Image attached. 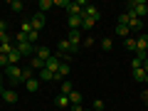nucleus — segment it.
I'll use <instances>...</instances> for the list:
<instances>
[{"instance_id": "1", "label": "nucleus", "mask_w": 148, "mask_h": 111, "mask_svg": "<svg viewBox=\"0 0 148 111\" xmlns=\"http://www.w3.org/2000/svg\"><path fill=\"white\" fill-rule=\"evenodd\" d=\"M119 22H121V25H126V27H128L131 32H141L143 27H146V25H143V20H141V17H136L133 12H128V10L123 12L121 17H119Z\"/></svg>"}, {"instance_id": "2", "label": "nucleus", "mask_w": 148, "mask_h": 111, "mask_svg": "<svg viewBox=\"0 0 148 111\" xmlns=\"http://www.w3.org/2000/svg\"><path fill=\"white\" fill-rule=\"evenodd\" d=\"M3 74H5L8 79L12 82V84H25V77H22V67H17V64H10V67H5L3 69Z\"/></svg>"}, {"instance_id": "3", "label": "nucleus", "mask_w": 148, "mask_h": 111, "mask_svg": "<svg viewBox=\"0 0 148 111\" xmlns=\"http://www.w3.org/2000/svg\"><path fill=\"white\" fill-rule=\"evenodd\" d=\"M128 12H133V15L136 17H148V3L146 0H131V3H128Z\"/></svg>"}, {"instance_id": "4", "label": "nucleus", "mask_w": 148, "mask_h": 111, "mask_svg": "<svg viewBox=\"0 0 148 111\" xmlns=\"http://www.w3.org/2000/svg\"><path fill=\"white\" fill-rule=\"evenodd\" d=\"M30 25H32V30H35V32H40L45 25H47V17H45L42 12H35V15L30 17Z\"/></svg>"}, {"instance_id": "5", "label": "nucleus", "mask_w": 148, "mask_h": 111, "mask_svg": "<svg viewBox=\"0 0 148 111\" xmlns=\"http://www.w3.org/2000/svg\"><path fill=\"white\" fill-rule=\"evenodd\" d=\"M72 72V67H69V62H62L59 64V69L57 72H54V82H59V84H62L64 79H67V74Z\"/></svg>"}, {"instance_id": "6", "label": "nucleus", "mask_w": 148, "mask_h": 111, "mask_svg": "<svg viewBox=\"0 0 148 111\" xmlns=\"http://www.w3.org/2000/svg\"><path fill=\"white\" fill-rule=\"evenodd\" d=\"M62 62H64V59H62V57H59V54H57V52H54V54H52V57H49V59H47V62H45V69H49V72H52V74H54V72H57V69H59V64H62Z\"/></svg>"}, {"instance_id": "7", "label": "nucleus", "mask_w": 148, "mask_h": 111, "mask_svg": "<svg viewBox=\"0 0 148 111\" xmlns=\"http://www.w3.org/2000/svg\"><path fill=\"white\" fill-rule=\"evenodd\" d=\"M136 54H148V35L136 37Z\"/></svg>"}, {"instance_id": "8", "label": "nucleus", "mask_w": 148, "mask_h": 111, "mask_svg": "<svg viewBox=\"0 0 148 111\" xmlns=\"http://www.w3.org/2000/svg\"><path fill=\"white\" fill-rule=\"evenodd\" d=\"M67 42L72 45L74 49H79V47H82V32H79V30H69V35H67Z\"/></svg>"}, {"instance_id": "9", "label": "nucleus", "mask_w": 148, "mask_h": 111, "mask_svg": "<svg viewBox=\"0 0 148 111\" xmlns=\"http://www.w3.org/2000/svg\"><path fill=\"white\" fill-rule=\"evenodd\" d=\"M52 54H54V52H52L49 47H40V45L35 47V57H37V59H42V62H47V59L52 57Z\"/></svg>"}, {"instance_id": "10", "label": "nucleus", "mask_w": 148, "mask_h": 111, "mask_svg": "<svg viewBox=\"0 0 148 111\" xmlns=\"http://www.w3.org/2000/svg\"><path fill=\"white\" fill-rule=\"evenodd\" d=\"M82 15H84V17H94L96 22L101 20V12H99V8H96V5H91V3L84 8V12H82Z\"/></svg>"}, {"instance_id": "11", "label": "nucleus", "mask_w": 148, "mask_h": 111, "mask_svg": "<svg viewBox=\"0 0 148 111\" xmlns=\"http://www.w3.org/2000/svg\"><path fill=\"white\" fill-rule=\"evenodd\" d=\"M17 99H20V96H17L15 89H5L3 91V101H5V104H17Z\"/></svg>"}, {"instance_id": "12", "label": "nucleus", "mask_w": 148, "mask_h": 111, "mask_svg": "<svg viewBox=\"0 0 148 111\" xmlns=\"http://www.w3.org/2000/svg\"><path fill=\"white\" fill-rule=\"evenodd\" d=\"M72 52H77V49H74V47H72V45H69V42H67V37H64L62 42H59V45H57V54H72Z\"/></svg>"}, {"instance_id": "13", "label": "nucleus", "mask_w": 148, "mask_h": 111, "mask_svg": "<svg viewBox=\"0 0 148 111\" xmlns=\"http://www.w3.org/2000/svg\"><path fill=\"white\" fill-rule=\"evenodd\" d=\"M17 52H20L22 57H25V54H32V57H35V45H30V42H20V45H17Z\"/></svg>"}, {"instance_id": "14", "label": "nucleus", "mask_w": 148, "mask_h": 111, "mask_svg": "<svg viewBox=\"0 0 148 111\" xmlns=\"http://www.w3.org/2000/svg\"><path fill=\"white\" fill-rule=\"evenodd\" d=\"M69 30H82V15H69Z\"/></svg>"}, {"instance_id": "15", "label": "nucleus", "mask_w": 148, "mask_h": 111, "mask_svg": "<svg viewBox=\"0 0 148 111\" xmlns=\"http://www.w3.org/2000/svg\"><path fill=\"white\" fill-rule=\"evenodd\" d=\"M82 99H84V96H82V91L74 89L72 94H69V106H79V104H82Z\"/></svg>"}, {"instance_id": "16", "label": "nucleus", "mask_w": 148, "mask_h": 111, "mask_svg": "<svg viewBox=\"0 0 148 111\" xmlns=\"http://www.w3.org/2000/svg\"><path fill=\"white\" fill-rule=\"evenodd\" d=\"M72 91H74V84H72V82H67V79H64L62 84H59V94L69 96V94H72Z\"/></svg>"}, {"instance_id": "17", "label": "nucleus", "mask_w": 148, "mask_h": 111, "mask_svg": "<svg viewBox=\"0 0 148 111\" xmlns=\"http://www.w3.org/2000/svg\"><path fill=\"white\" fill-rule=\"evenodd\" d=\"M25 89L30 91V94H35V91L40 89V79H27L25 82Z\"/></svg>"}, {"instance_id": "18", "label": "nucleus", "mask_w": 148, "mask_h": 111, "mask_svg": "<svg viewBox=\"0 0 148 111\" xmlns=\"http://www.w3.org/2000/svg\"><path fill=\"white\" fill-rule=\"evenodd\" d=\"M37 8H40V12L45 15L49 8H54V0H40V3H37Z\"/></svg>"}, {"instance_id": "19", "label": "nucleus", "mask_w": 148, "mask_h": 111, "mask_svg": "<svg viewBox=\"0 0 148 111\" xmlns=\"http://www.w3.org/2000/svg\"><path fill=\"white\" fill-rule=\"evenodd\" d=\"M99 47L104 49V52H109V49H114V40H111V37H104V40L99 42Z\"/></svg>"}, {"instance_id": "20", "label": "nucleus", "mask_w": 148, "mask_h": 111, "mask_svg": "<svg viewBox=\"0 0 148 111\" xmlns=\"http://www.w3.org/2000/svg\"><path fill=\"white\" fill-rule=\"evenodd\" d=\"M40 82H54V74L49 69H40Z\"/></svg>"}, {"instance_id": "21", "label": "nucleus", "mask_w": 148, "mask_h": 111, "mask_svg": "<svg viewBox=\"0 0 148 111\" xmlns=\"http://www.w3.org/2000/svg\"><path fill=\"white\" fill-rule=\"evenodd\" d=\"M116 35H119V37H123V40H126V37H131V30H128L126 25H121V22H119V27H116Z\"/></svg>"}, {"instance_id": "22", "label": "nucleus", "mask_w": 148, "mask_h": 111, "mask_svg": "<svg viewBox=\"0 0 148 111\" xmlns=\"http://www.w3.org/2000/svg\"><path fill=\"white\" fill-rule=\"evenodd\" d=\"M20 59H22V54H20V52H17V47H15V49H12V52H10V54H8V62H10V64H17V62H20Z\"/></svg>"}, {"instance_id": "23", "label": "nucleus", "mask_w": 148, "mask_h": 111, "mask_svg": "<svg viewBox=\"0 0 148 111\" xmlns=\"http://www.w3.org/2000/svg\"><path fill=\"white\" fill-rule=\"evenodd\" d=\"M94 25H96L94 17H84L82 15V30H89V27H94Z\"/></svg>"}, {"instance_id": "24", "label": "nucleus", "mask_w": 148, "mask_h": 111, "mask_svg": "<svg viewBox=\"0 0 148 111\" xmlns=\"http://www.w3.org/2000/svg\"><path fill=\"white\" fill-rule=\"evenodd\" d=\"M123 47L131 49V52H136V37H126V40H123Z\"/></svg>"}, {"instance_id": "25", "label": "nucleus", "mask_w": 148, "mask_h": 111, "mask_svg": "<svg viewBox=\"0 0 148 111\" xmlns=\"http://www.w3.org/2000/svg\"><path fill=\"white\" fill-rule=\"evenodd\" d=\"M133 79H136V82H143V79H146V72H143V67L133 69Z\"/></svg>"}, {"instance_id": "26", "label": "nucleus", "mask_w": 148, "mask_h": 111, "mask_svg": "<svg viewBox=\"0 0 148 111\" xmlns=\"http://www.w3.org/2000/svg\"><path fill=\"white\" fill-rule=\"evenodd\" d=\"M30 67H32V69H37V72H40V69H45V62H42V59H37V57H32Z\"/></svg>"}, {"instance_id": "27", "label": "nucleus", "mask_w": 148, "mask_h": 111, "mask_svg": "<svg viewBox=\"0 0 148 111\" xmlns=\"http://www.w3.org/2000/svg\"><path fill=\"white\" fill-rule=\"evenodd\" d=\"M20 32H22V35H30V32H32V25H30V20L20 22Z\"/></svg>"}, {"instance_id": "28", "label": "nucleus", "mask_w": 148, "mask_h": 111, "mask_svg": "<svg viewBox=\"0 0 148 111\" xmlns=\"http://www.w3.org/2000/svg\"><path fill=\"white\" fill-rule=\"evenodd\" d=\"M37 40H40V32H35V30H32L30 35H27V42H30V45H35V47H37Z\"/></svg>"}, {"instance_id": "29", "label": "nucleus", "mask_w": 148, "mask_h": 111, "mask_svg": "<svg viewBox=\"0 0 148 111\" xmlns=\"http://www.w3.org/2000/svg\"><path fill=\"white\" fill-rule=\"evenodd\" d=\"M10 8L15 12H22V8H25V5H22V0H10Z\"/></svg>"}, {"instance_id": "30", "label": "nucleus", "mask_w": 148, "mask_h": 111, "mask_svg": "<svg viewBox=\"0 0 148 111\" xmlns=\"http://www.w3.org/2000/svg\"><path fill=\"white\" fill-rule=\"evenodd\" d=\"M57 106H69V96L59 94V96H57Z\"/></svg>"}, {"instance_id": "31", "label": "nucleus", "mask_w": 148, "mask_h": 111, "mask_svg": "<svg viewBox=\"0 0 148 111\" xmlns=\"http://www.w3.org/2000/svg\"><path fill=\"white\" fill-rule=\"evenodd\" d=\"M10 67V62H8V54H0V69Z\"/></svg>"}, {"instance_id": "32", "label": "nucleus", "mask_w": 148, "mask_h": 111, "mask_svg": "<svg viewBox=\"0 0 148 111\" xmlns=\"http://www.w3.org/2000/svg\"><path fill=\"white\" fill-rule=\"evenodd\" d=\"M104 106H106V104H104L101 99H96V101H94V111H104Z\"/></svg>"}, {"instance_id": "33", "label": "nucleus", "mask_w": 148, "mask_h": 111, "mask_svg": "<svg viewBox=\"0 0 148 111\" xmlns=\"http://www.w3.org/2000/svg\"><path fill=\"white\" fill-rule=\"evenodd\" d=\"M72 0H54V8H67Z\"/></svg>"}, {"instance_id": "34", "label": "nucleus", "mask_w": 148, "mask_h": 111, "mask_svg": "<svg viewBox=\"0 0 148 111\" xmlns=\"http://www.w3.org/2000/svg\"><path fill=\"white\" fill-rule=\"evenodd\" d=\"M15 42H17V45H20V42H27V35H22V32H17V35H15Z\"/></svg>"}, {"instance_id": "35", "label": "nucleus", "mask_w": 148, "mask_h": 111, "mask_svg": "<svg viewBox=\"0 0 148 111\" xmlns=\"http://www.w3.org/2000/svg\"><path fill=\"white\" fill-rule=\"evenodd\" d=\"M82 45H84V47H91V45H94V40H91V37H86V40H82Z\"/></svg>"}, {"instance_id": "36", "label": "nucleus", "mask_w": 148, "mask_h": 111, "mask_svg": "<svg viewBox=\"0 0 148 111\" xmlns=\"http://www.w3.org/2000/svg\"><path fill=\"white\" fill-rule=\"evenodd\" d=\"M3 91H5V86H3V69H0V96H3Z\"/></svg>"}, {"instance_id": "37", "label": "nucleus", "mask_w": 148, "mask_h": 111, "mask_svg": "<svg viewBox=\"0 0 148 111\" xmlns=\"http://www.w3.org/2000/svg\"><path fill=\"white\" fill-rule=\"evenodd\" d=\"M141 99H143V101H148V89H143V91H141Z\"/></svg>"}, {"instance_id": "38", "label": "nucleus", "mask_w": 148, "mask_h": 111, "mask_svg": "<svg viewBox=\"0 0 148 111\" xmlns=\"http://www.w3.org/2000/svg\"><path fill=\"white\" fill-rule=\"evenodd\" d=\"M72 111H84V106H82V104L79 106H72Z\"/></svg>"}, {"instance_id": "39", "label": "nucleus", "mask_w": 148, "mask_h": 111, "mask_svg": "<svg viewBox=\"0 0 148 111\" xmlns=\"http://www.w3.org/2000/svg\"><path fill=\"white\" fill-rule=\"evenodd\" d=\"M143 72L148 74V59H146V62H143Z\"/></svg>"}, {"instance_id": "40", "label": "nucleus", "mask_w": 148, "mask_h": 111, "mask_svg": "<svg viewBox=\"0 0 148 111\" xmlns=\"http://www.w3.org/2000/svg\"><path fill=\"white\" fill-rule=\"evenodd\" d=\"M143 84H146V86H148V74H146V79H143Z\"/></svg>"}, {"instance_id": "41", "label": "nucleus", "mask_w": 148, "mask_h": 111, "mask_svg": "<svg viewBox=\"0 0 148 111\" xmlns=\"http://www.w3.org/2000/svg\"><path fill=\"white\" fill-rule=\"evenodd\" d=\"M84 111H94V109H84Z\"/></svg>"}, {"instance_id": "42", "label": "nucleus", "mask_w": 148, "mask_h": 111, "mask_svg": "<svg viewBox=\"0 0 148 111\" xmlns=\"http://www.w3.org/2000/svg\"><path fill=\"white\" fill-rule=\"evenodd\" d=\"M146 35H148V32H146Z\"/></svg>"}]
</instances>
